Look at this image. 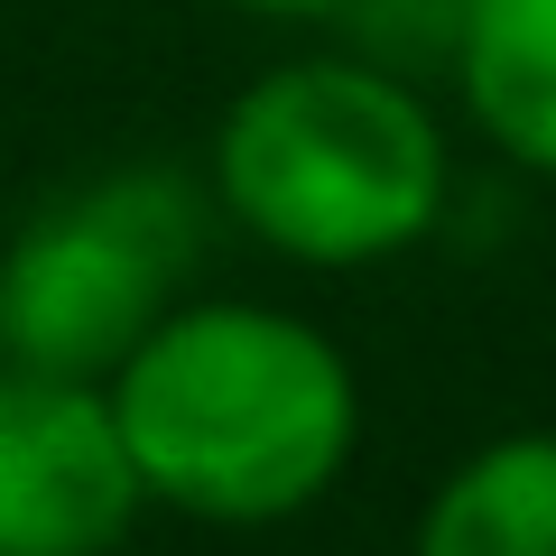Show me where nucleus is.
Segmentation results:
<instances>
[{
	"label": "nucleus",
	"mask_w": 556,
	"mask_h": 556,
	"mask_svg": "<svg viewBox=\"0 0 556 556\" xmlns=\"http://www.w3.org/2000/svg\"><path fill=\"white\" fill-rule=\"evenodd\" d=\"M232 10H251V20H353L362 0H232Z\"/></svg>",
	"instance_id": "nucleus-7"
},
{
	"label": "nucleus",
	"mask_w": 556,
	"mask_h": 556,
	"mask_svg": "<svg viewBox=\"0 0 556 556\" xmlns=\"http://www.w3.org/2000/svg\"><path fill=\"white\" fill-rule=\"evenodd\" d=\"M445 65L482 149L556 186V0H464Z\"/></svg>",
	"instance_id": "nucleus-5"
},
{
	"label": "nucleus",
	"mask_w": 556,
	"mask_h": 556,
	"mask_svg": "<svg viewBox=\"0 0 556 556\" xmlns=\"http://www.w3.org/2000/svg\"><path fill=\"white\" fill-rule=\"evenodd\" d=\"M204 186L223 223L298 269H380L445 223L455 139L399 65L288 56L223 102Z\"/></svg>",
	"instance_id": "nucleus-2"
},
{
	"label": "nucleus",
	"mask_w": 556,
	"mask_h": 556,
	"mask_svg": "<svg viewBox=\"0 0 556 556\" xmlns=\"http://www.w3.org/2000/svg\"><path fill=\"white\" fill-rule=\"evenodd\" d=\"M214 186L177 167H102L0 241V362L112 380L186 298L214 232Z\"/></svg>",
	"instance_id": "nucleus-3"
},
{
	"label": "nucleus",
	"mask_w": 556,
	"mask_h": 556,
	"mask_svg": "<svg viewBox=\"0 0 556 556\" xmlns=\"http://www.w3.org/2000/svg\"><path fill=\"white\" fill-rule=\"evenodd\" d=\"M139 510L112 380L0 362V556H112Z\"/></svg>",
	"instance_id": "nucleus-4"
},
{
	"label": "nucleus",
	"mask_w": 556,
	"mask_h": 556,
	"mask_svg": "<svg viewBox=\"0 0 556 556\" xmlns=\"http://www.w3.org/2000/svg\"><path fill=\"white\" fill-rule=\"evenodd\" d=\"M112 408L149 501L204 529L306 519L362 445L353 353L260 298H177L112 371Z\"/></svg>",
	"instance_id": "nucleus-1"
},
{
	"label": "nucleus",
	"mask_w": 556,
	"mask_h": 556,
	"mask_svg": "<svg viewBox=\"0 0 556 556\" xmlns=\"http://www.w3.org/2000/svg\"><path fill=\"white\" fill-rule=\"evenodd\" d=\"M408 556H556V427L482 437L427 492Z\"/></svg>",
	"instance_id": "nucleus-6"
}]
</instances>
